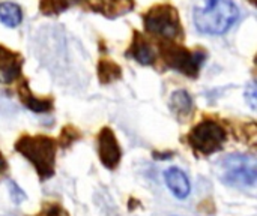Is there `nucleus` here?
<instances>
[{
    "label": "nucleus",
    "mask_w": 257,
    "mask_h": 216,
    "mask_svg": "<svg viewBox=\"0 0 257 216\" xmlns=\"http://www.w3.org/2000/svg\"><path fill=\"white\" fill-rule=\"evenodd\" d=\"M238 17L239 11L233 0H200L193 12L197 30L208 35L226 33Z\"/></svg>",
    "instance_id": "nucleus-1"
},
{
    "label": "nucleus",
    "mask_w": 257,
    "mask_h": 216,
    "mask_svg": "<svg viewBox=\"0 0 257 216\" xmlns=\"http://www.w3.org/2000/svg\"><path fill=\"white\" fill-rule=\"evenodd\" d=\"M15 150L33 164L42 180L53 176L56 143L51 138L45 135H24L17 141Z\"/></svg>",
    "instance_id": "nucleus-2"
},
{
    "label": "nucleus",
    "mask_w": 257,
    "mask_h": 216,
    "mask_svg": "<svg viewBox=\"0 0 257 216\" xmlns=\"http://www.w3.org/2000/svg\"><path fill=\"white\" fill-rule=\"evenodd\" d=\"M218 176L223 183L235 188H250L256 185L257 161L250 155H229L218 164Z\"/></svg>",
    "instance_id": "nucleus-3"
},
{
    "label": "nucleus",
    "mask_w": 257,
    "mask_h": 216,
    "mask_svg": "<svg viewBox=\"0 0 257 216\" xmlns=\"http://www.w3.org/2000/svg\"><path fill=\"white\" fill-rule=\"evenodd\" d=\"M224 141L226 131L220 123L214 120H202L191 129L188 135L190 146L202 155H211L218 152L223 147Z\"/></svg>",
    "instance_id": "nucleus-4"
},
{
    "label": "nucleus",
    "mask_w": 257,
    "mask_h": 216,
    "mask_svg": "<svg viewBox=\"0 0 257 216\" xmlns=\"http://www.w3.org/2000/svg\"><path fill=\"white\" fill-rule=\"evenodd\" d=\"M145 27L149 33L175 39L181 35V23L178 12L170 5H158L145 15Z\"/></svg>",
    "instance_id": "nucleus-5"
},
{
    "label": "nucleus",
    "mask_w": 257,
    "mask_h": 216,
    "mask_svg": "<svg viewBox=\"0 0 257 216\" xmlns=\"http://www.w3.org/2000/svg\"><path fill=\"white\" fill-rule=\"evenodd\" d=\"M161 56L164 62L175 71L188 75V77H196L199 74L200 66L203 65L206 54L203 51H188L184 47L167 44L163 45Z\"/></svg>",
    "instance_id": "nucleus-6"
},
{
    "label": "nucleus",
    "mask_w": 257,
    "mask_h": 216,
    "mask_svg": "<svg viewBox=\"0 0 257 216\" xmlns=\"http://www.w3.org/2000/svg\"><path fill=\"white\" fill-rule=\"evenodd\" d=\"M98 153H99V159L104 164V167H107L110 170H113L120 161V156H122L120 146H119L113 131L108 128H104L99 131Z\"/></svg>",
    "instance_id": "nucleus-7"
},
{
    "label": "nucleus",
    "mask_w": 257,
    "mask_h": 216,
    "mask_svg": "<svg viewBox=\"0 0 257 216\" xmlns=\"http://www.w3.org/2000/svg\"><path fill=\"white\" fill-rule=\"evenodd\" d=\"M21 69V60L17 53L0 47V83L9 84L17 80Z\"/></svg>",
    "instance_id": "nucleus-8"
},
{
    "label": "nucleus",
    "mask_w": 257,
    "mask_h": 216,
    "mask_svg": "<svg viewBox=\"0 0 257 216\" xmlns=\"http://www.w3.org/2000/svg\"><path fill=\"white\" fill-rule=\"evenodd\" d=\"M164 179H166L169 189L173 192L175 197H178L179 200H184L188 197L191 186H190V180H188L187 174L182 170H179L176 167L169 168L164 173Z\"/></svg>",
    "instance_id": "nucleus-9"
},
{
    "label": "nucleus",
    "mask_w": 257,
    "mask_h": 216,
    "mask_svg": "<svg viewBox=\"0 0 257 216\" xmlns=\"http://www.w3.org/2000/svg\"><path fill=\"white\" fill-rule=\"evenodd\" d=\"M130 54L142 65H151L155 60V54H154L152 47L149 45V42L140 33H136L134 42H133L131 50H130Z\"/></svg>",
    "instance_id": "nucleus-10"
},
{
    "label": "nucleus",
    "mask_w": 257,
    "mask_h": 216,
    "mask_svg": "<svg viewBox=\"0 0 257 216\" xmlns=\"http://www.w3.org/2000/svg\"><path fill=\"white\" fill-rule=\"evenodd\" d=\"M170 108L178 117H187L193 110V99L185 90H176L170 98Z\"/></svg>",
    "instance_id": "nucleus-11"
},
{
    "label": "nucleus",
    "mask_w": 257,
    "mask_h": 216,
    "mask_svg": "<svg viewBox=\"0 0 257 216\" xmlns=\"http://www.w3.org/2000/svg\"><path fill=\"white\" fill-rule=\"evenodd\" d=\"M23 20L21 8L12 2H2L0 3V21L6 27H17Z\"/></svg>",
    "instance_id": "nucleus-12"
},
{
    "label": "nucleus",
    "mask_w": 257,
    "mask_h": 216,
    "mask_svg": "<svg viewBox=\"0 0 257 216\" xmlns=\"http://www.w3.org/2000/svg\"><path fill=\"white\" fill-rule=\"evenodd\" d=\"M98 72H99V80L104 84H108L111 81H116L120 77V68L107 59H102L98 65Z\"/></svg>",
    "instance_id": "nucleus-13"
},
{
    "label": "nucleus",
    "mask_w": 257,
    "mask_h": 216,
    "mask_svg": "<svg viewBox=\"0 0 257 216\" xmlns=\"http://www.w3.org/2000/svg\"><path fill=\"white\" fill-rule=\"evenodd\" d=\"M74 0H42L39 3V9L45 15H53V14H60L65 9L71 6Z\"/></svg>",
    "instance_id": "nucleus-14"
},
{
    "label": "nucleus",
    "mask_w": 257,
    "mask_h": 216,
    "mask_svg": "<svg viewBox=\"0 0 257 216\" xmlns=\"http://www.w3.org/2000/svg\"><path fill=\"white\" fill-rule=\"evenodd\" d=\"M21 98H23L24 104H26L30 110H33V111L41 113V111H48V110L51 108V102H50V101L38 99V98H35L30 92H21Z\"/></svg>",
    "instance_id": "nucleus-15"
},
{
    "label": "nucleus",
    "mask_w": 257,
    "mask_h": 216,
    "mask_svg": "<svg viewBox=\"0 0 257 216\" xmlns=\"http://www.w3.org/2000/svg\"><path fill=\"white\" fill-rule=\"evenodd\" d=\"M256 86H254V83H250L248 89L245 90V99L248 101L251 110H256Z\"/></svg>",
    "instance_id": "nucleus-16"
},
{
    "label": "nucleus",
    "mask_w": 257,
    "mask_h": 216,
    "mask_svg": "<svg viewBox=\"0 0 257 216\" xmlns=\"http://www.w3.org/2000/svg\"><path fill=\"white\" fill-rule=\"evenodd\" d=\"M44 216H66V213L60 209V207H57V206H53V207H50Z\"/></svg>",
    "instance_id": "nucleus-17"
},
{
    "label": "nucleus",
    "mask_w": 257,
    "mask_h": 216,
    "mask_svg": "<svg viewBox=\"0 0 257 216\" xmlns=\"http://www.w3.org/2000/svg\"><path fill=\"white\" fill-rule=\"evenodd\" d=\"M6 170V161H5V158L2 156V153H0V173H3Z\"/></svg>",
    "instance_id": "nucleus-18"
},
{
    "label": "nucleus",
    "mask_w": 257,
    "mask_h": 216,
    "mask_svg": "<svg viewBox=\"0 0 257 216\" xmlns=\"http://www.w3.org/2000/svg\"><path fill=\"white\" fill-rule=\"evenodd\" d=\"M250 2H251V3H254V2H256V0H250Z\"/></svg>",
    "instance_id": "nucleus-19"
}]
</instances>
